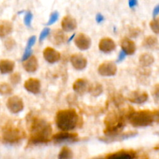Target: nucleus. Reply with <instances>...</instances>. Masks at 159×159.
Segmentation results:
<instances>
[{
	"instance_id": "obj_8",
	"label": "nucleus",
	"mask_w": 159,
	"mask_h": 159,
	"mask_svg": "<svg viewBox=\"0 0 159 159\" xmlns=\"http://www.w3.org/2000/svg\"><path fill=\"white\" fill-rule=\"evenodd\" d=\"M98 72L102 76H113L117 72V67L113 62L106 61L99 65Z\"/></svg>"
},
{
	"instance_id": "obj_11",
	"label": "nucleus",
	"mask_w": 159,
	"mask_h": 159,
	"mask_svg": "<svg viewBox=\"0 0 159 159\" xmlns=\"http://www.w3.org/2000/svg\"><path fill=\"white\" fill-rule=\"evenodd\" d=\"M136 152L133 150H120L107 155L106 159H134Z\"/></svg>"
},
{
	"instance_id": "obj_28",
	"label": "nucleus",
	"mask_w": 159,
	"mask_h": 159,
	"mask_svg": "<svg viewBox=\"0 0 159 159\" xmlns=\"http://www.w3.org/2000/svg\"><path fill=\"white\" fill-rule=\"evenodd\" d=\"M12 93V89L8 83L2 82L0 83V94L2 95H9Z\"/></svg>"
},
{
	"instance_id": "obj_37",
	"label": "nucleus",
	"mask_w": 159,
	"mask_h": 159,
	"mask_svg": "<svg viewBox=\"0 0 159 159\" xmlns=\"http://www.w3.org/2000/svg\"><path fill=\"white\" fill-rule=\"evenodd\" d=\"M103 16L100 13H98L97 16H96V22H97V23H101L102 21H103Z\"/></svg>"
},
{
	"instance_id": "obj_16",
	"label": "nucleus",
	"mask_w": 159,
	"mask_h": 159,
	"mask_svg": "<svg viewBox=\"0 0 159 159\" xmlns=\"http://www.w3.org/2000/svg\"><path fill=\"white\" fill-rule=\"evenodd\" d=\"M24 88L33 94H37L40 91V80L34 78H30L25 82Z\"/></svg>"
},
{
	"instance_id": "obj_41",
	"label": "nucleus",
	"mask_w": 159,
	"mask_h": 159,
	"mask_svg": "<svg viewBox=\"0 0 159 159\" xmlns=\"http://www.w3.org/2000/svg\"><path fill=\"white\" fill-rule=\"evenodd\" d=\"M139 159H148V155H143L140 157Z\"/></svg>"
},
{
	"instance_id": "obj_1",
	"label": "nucleus",
	"mask_w": 159,
	"mask_h": 159,
	"mask_svg": "<svg viewBox=\"0 0 159 159\" xmlns=\"http://www.w3.org/2000/svg\"><path fill=\"white\" fill-rule=\"evenodd\" d=\"M30 144L49 142L52 138V128L49 123L41 118L30 117Z\"/></svg>"
},
{
	"instance_id": "obj_27",
	"label": "nucleus",
	"mask_w": 159,
	"mask_h": 159,
	"mask_svg": "<svg viewBox=\"0 0 159 159\" xmlns=\"http://www.w3.org/2000/svg\"><path fill=\"white\" fill-rule=\"evenodd\" d=\"M73 153L68 147L62 148L61 151L58 155V159H72Z\"/></svg>"
},
{
	"instance_id": "obj_25",
	"label": "nucleus",
	"mask_w": 159,
	"mask_h": 159,
	"mask_svg": "<svg viewBox=\"0 0 159 159\" xmlns=\"http://www.w3.org/2000/svg\"><path fill=\"white\" fill-rule=\"evenodd\" d=\"M12 30V23L7 20L0 22V37H5L9 35Z\"/></svg>"
},
{
	"instance_id": "obj_4",
	"label": "nucleus",
	"mask_w": 159,
	"mask_h": 159,
	"mask_svg": "<svg viewBox=\"0 0 159 159\" xmlns=\"http://www.w3.org/2000/svg\"><path fill=\"white\" fill-rule=\"evenodd\" d=\"M128 120L132 126L135 127H148L153 123L158 122V112L150 111V110H141L134 111L128 116Z\"/></svg>"
},
{
	"instance_id": "obj_39",
	"label": "nucleus",
	"mask_w": 159,
	"mask_h": 159,
	"mask_svg": "<svg viewBox=\"0 0 159 159\" xmlns=\"http://www.w3.org/2000/svg\"><path fill=\"white\" fill-rule=\"evenodd\" d=\"M125 57H126V54L124 52V51H121L120 52L119 59H118V61H123L124 58H125Z\"/></svg>"
},
{
	"instance_id": "obj_10",
	"label": "nucleus",
	"mask_w": 159,
	"mask_h": 159,
	"mask_svg": "<svg viewBox=\"0 0 159 159\" xmlns=\"http://www.w3.org/2000/svg\"><path fill=\"white\" fill-rule=\"evenodd\" d=\"M71 65L75 69L83 70L87 66V59L82 54H74L71 56L70 58Z\"/></svg>"
},
{
	"instance_id": "obj_19",
	"label": "nucleus",
	"mask_w": 159,
	"mask_h": 159,
	"mask_svg": "<svg viewBox=\"0 0 159 159\" xmlns=\"http://www.w3.org/2000/svg\"><path fill=\"white\" fill-rule=\"evenodd\" d=\"M23 66L27 72H35L37 70V68H38V61H37V58L35 56L31 55L29 58L23 61Z\"/></svg>"
},
{
	"instance_id": "obj_33",
	"label": "nucleus",
	"mask_w": 159,
	"mask_h": 159,
	"mask_svg": "<svg viewBox=\"0 0 159 159\" xmlns=\"http://www.w3.org/2000/svg\"><path fill=\"white\" fill-rule=\"evenodd\" d=\"M50 34V29L49 28H44L43 30L40 33V37H39V41H42V40H44Z\"/></svg>"
},
{
	"instance_id": "obj_24",
	"label": "nucleus",
	"mask_w": 159,
	"mask_h": 159,
	"mask_svg": "<svg viewBox=\"0 0 159 159\" xmlns=\"http://www.w3.org/2000/svg\"><path fill=\"white\" fill-rule=\"evenodd\" d=\"M140 65L144 68L151 66L155 62V57L149 53H144L139 57Z\"/></svg>"
},
{
	"instance_id": "obj_14",
	"label": "nucleus",
	"mask_w": 159,
	"mask_h": 159,
	"mask_svg": "<svg viewBox=\"0 0 159 159\" xmlns=\"http://www.w3.org/2000/svg\"><path fill=\"white\" fill-rule=\"evenodd\" d=\"M73 89L78 94L82 95L89 90L90 83L87 79H79L73 84Z\"/></svg>"
},
{
	"instance_id": "obj_9",
	"label": "nucleus",
	"mask_w": 159,
	"mask_h": 159,
	"mask_svg": "<svg viewBox=\"0 0 159 159\" xmlns=\"http://www.w3.org/2000/svg\"><path fill=\"white\" fill-rule=\"evenodd\" d=\"M127 99L132 103L142 104L148 99V94L142 90H135L130 93Z\"/></svg>"
},
{
	"instance_id": "obj_42",
	"label": "nucleus",
	"mask_w": 159,
	"mask_h": 159,
	"mask_svg": "<svg viewBox=\"0 0 159 159\" xmlns=\"http://www.w3.org/2000/svg\"><path fill=\"white\" fill-rule=\"evenodd\" d=\"M98 159H102V158H98Z\"/></svg>"
},
{
	"instance_id": "obj_20",
	"label": "nucleus",
	"mask_w": 159,
	"mask_h": 159,
	"mask_svg": "<svg viewBox=\"0 0 159 159\" xmlns=\"http://www.w3.org/2000/svg\"><path fill=\"white\" fill-rule=\"evenodd\" d=\"M50 39H51V41L55 45H60L65 43L66 40V37L62 30L56 29L52 32Z\"/></svg>"
},
{
	"instance_id": "obj_21",
	"label": "nucleus",
	"mask_w": 159,
	"mask_h": 159,
	"mask_svg": "<svg viewBox=\"0 0 159 159\" xmlns=\"http://www.w3.org/2000/svg\"><path fill=\"white\" fill-rule=\"evenodd\" d=\"M137 134H138L137 132L130 131L128 132V133L119 134L114 135V136L106 137V138H100V140L102 141H106V142H112V141H121V140L127 139V138H132V137H134L135 135Z\"/></svg>"
},
{
	"instance_id": "obj_31",
	"label": "nucleus",
	"mask_w": 159,
	"mask_h": 159,
	"mask_svg": "<svg viewBox=\"0 0 159 159\" xmlns=\"http://www.w3.org/2000/svg\"><path fill=\"white\" fill-rule=\"evenodd\" d=\"M15 46L16 41L12 38H10V37H9V38L6 39V41H5V47H6V49L9 50V51L12 50Z\"/></svg>"
},
{
	"instance_id": "obj_38",
	"label": "nucleus",
	"mask_w": 159,
	"mask_h": 159,
	"mask_svg": "<svg viewBox=\"0 0 159 159\" xmlns=\"http://www.w3.org/2000/svg\"><path fill=\"white\" fill-rule=\"evenodd\" d=\"M128 4L130 8H133L138 4V1H137V0H130V1L128 2Z\"/></svg>"
},
{
	"instance_id": "obj_26",
	"label": "nucleus",
	"mask_w": 159,
	"mask_h": 159,
	"mask_svg": "<svg viewBox=\"0 0 159 159\" xmlns=\"http://www.w3.org/2000/svg\"><path fill=\"white\" fill-rule=\"evenodd\" d=\"M102 91H103V89L101 84L99 83H93L90 84L89 90V92L90 93V94L93 96H99V95L102 94Z\"/></svg>"
},
{
	"instance_id": "obj_15",
	"label": "nucleus",
	"mask_w": 159,
	"mask_h": 159,
	"mask_svg": "<svg viewBox=\"0 0 159 159\" xmlns=\"http://www.w3.org/2000/svg\"><path fill=\"white\" fill-rule=\"evenodd\" d=\"M62 30L65 32H71L75 30L77 27V22L76 20L71 16L68 15L64 16L61 21Z\"/></svg>"
},
{
	"instance_id": "obj_3",
	"label": "nucleus",
	"mask_w": 159,
	"mask_h": 159,
	"mask_svg": "<svg viewBox=\"0 0 159 159\" xmlns=\"http://www.w3.org/2000/svg\"><path fill=\"white\" fill-rule=\"evenodd\" d=\"M79 115L73 109L59 110L56 115L57 127L62 131L68 132L74 130L79 124Z\"/></svg>"
},
{
	"instance_id": "obj_23",
	"label": "nucleus",
	"mask_w": 159,
	"mask_h": 159,
	"mask_svg": "<svg viewBox=\"0 0 159 159\" xmlns=\"http://www.w3.org/2000/svg\"><path fill=\"white\" fill-rule=\"evenodd\" d=\"M143 47L151 50H155L158 48V40L155 36H148L144 39L142 42Z\"/></svg>"
},
{
	"instance_id": "obj_12",
	"label": "nucleus",
	"mask_w": 159,
	"mask_h": 159,
	"mask_svg": "<svg viewBox=\"0 0 159 159\" xmlns=\"http://www.w3.org/2000/svg\"><path fill=\"white\" fill-rule=\"evenodd\" d=\"M75 43L79 49L82 50V51H85L90 48L92 41L89 36L81 33L75 39Z\"/></svg>"
},
{
	"instance_id": "obj_13",
	"label": "nucleus",
	"mask_w": 159,
	"mask_h": 159,
	"mask_svg": "<svg viewBox=\"0 0 159 159\" xmlns=\"http://www.w3.org/2000/svg\"><path fill=\"white\" fill-rule=\"evenodd\" d=\"M43 57L48 63L54 64L58 61L61 58V54L51 47H48L43 50Z\"/></svg>"
},
{
	"instance_id": "obj_40",
	"label": "nucleus",
	"mask_w": 159,
	"mask_h": 159,
	"mask_svg": "<svg viewBox=\"0 0 159 159\" xmlns=\"http://www.w3.org/2000/svg\"><path fill=\"white\" fill-rule=\"evenodd\" d=\"M158 12H159V6H157L155 8V9H154V11H153V16H155L158 15Z\"/></svg>"
},
{
	"instance_id": "obj_32",
	"label": "nucleus",
	"mask_w": 159,
	"mask_h": 159,
	"mask_svg": "<svg viewBox=\"0 0 159 159\" xmlns=\"http://www.w3.org/2000/svg\"><path fill=\"white\" fill-rule=\"evenodd\" d=\"M58 16H59L58 12H53L52 13H51V16H50L49 21H48V25H51V24H53V23H55V22L57 20V19H58Z\"/></svg>"
},
{
	"instance_id": "obj_17",
	"label": "nucleus",
	"mask_w": 159,
	"mask_h": 159,
	"mask_svg": "<svg viewBox=\"0 0 159 159\" xmlns=\"http://www.w3.org/2000/svg\"><path fill=\"white\" fill-rule=\"evenodd\" d=\"M99 48L101 51L104 53H110L116 48V43L112 39L109 37L101 39L99 43Z\"/></svg>"
},
{
	"instance_id": "obj_35",
	"label": "nucleus",
	"mask_w": 159,
	"mask_h": 159,
	"mask_svg": "<svg viewBox=\"0 0 159 159\" xmlns=\"http://www.w3.org/2000/svg\"><path fill=\"white\" fill-rule=\"evenodd\" d=\"M36 42V37L35 36H32L31 37H30V39L28 40L27 45H26V50H31V48L34 46V44Z\"/></svg>"
},
{
	"instance_id": "obj_7",
	"label": "nucleus",
	"mask_w": 159,
	"mask_h": 159,
	"mask_svg": "<svg viewBox=\"0 0 159 159\" xmlns=\"http://www.w3.org/2000/svg\"><path fill=\"white\" fill-rule=\"evenodd\" d=\"M6 107L12 113H18L23 110L24 104L21 98L17 96H13L8 99Z\"/></svg>"
},
{
	"instance_id": "obj_36",
	"label": "nucleus",
	"mask_w": 159,
	"mask_h": 159,
	"mask_svg": "<svg viewBox=\"0 0 159 159\" xmlns=\"http://www.w3.org/2000/svg\"><path fill=\"white\" fill-rule=\"evenodd\" d=\"M31 54H32V50H26L24 52V54L23 55V57H22V61H26V59H28L30 57Z\"/></svg>"
},
{
	"instance_id": "obj_22",
	"label": "nucleus",
	"mask_w": 159,
	"mask_h": 159,
	"mask_svg": "<svg viewBox=\"0 0 159 159\" xmlns=\"http://www.w3.org/2000/svg\"><path fill=\"white\" fill-rule=\"evenodd\" d=\"M15 68V63L13 61L9 59L0 60V72L2 74L11 73Z\"/></svg>"
},
{
	"instance_id": "obj_29",
	"label": "nucleus",
	"mask_w": 159,
	"mask_h": 159,
	"mask_svg": "<svg viewBox=\"0 0 159 159\" xmlns=\"http://www.w3.org/2000/svg\"><path fill=\"white\" fill-rule=\"evenodd\" d=\"M150 27L152 30L156 34L159 33V22L158 18H155L151 21L150 23Z\"/></svg>"
},
{
	"instance_id": "obj_18",
	"label": "nucleus",
	"mask_w": 159,
	"mask_h": 159,
	"mask_svg": "<svg viewBox=\"0 0 159 159\" xmlns=\"http://www.w3.org/2000/svg\"><path fill=\"white\" fill-rule=\"evenodd\" d=\"M120 47L122 48V51H124L126 54H134L136 51V45L135 43L128 38H124L120 41Z\"/></svg>"
},
{
	"instance_id": "obj_34",
	"label": "nucleus",
	"mask_w": 159,
	"mask_h": 159,
	"mask_svg": "<svg viewBox=\"0 0 159 159\" xmlns=\"http://www.w3.org/2000/svg\"><path fill=\"white\" fill-rule=\"evenodd\" d=\"M32 19H33V14L31 13L30 12H28L24 17V23L25 24H26V26H30Z\"/></svg>"
},
{
	"instance_id": "obj_2",
	"label": "nucleus",
	"mask_w": 159,
	"mask_h": 159,
	"mask_svg": "<svg viewBox=\"0 0 159 159\" xmlns=\"http://www.w3.org/2000/svg\"><path fill=\"white\" fill-rule=\"evenodd\" d=\"M129 115L126 114L125 112H110L106 116L104 124L106 128L104 133L107 137L114 136L119 134L124 130L126 125V117H128Z\"/></svg>"
},
{
	"instance_id": "obj_6",
	"label": "nucleus",
	"mask_w": 159,
	"mask_h": 159,
	"mask_svg": "<svg viewBox=\"0 0 159 159\" xmlns=\"http://www.w3.org/2000/svg\"><path fill=\"white\" fill-rule=\"evenodd\" d=\"M79 135L76 133H69L66 131L58 132L53 135L51 139L55 143H63V142H75L78 140Z\"/></svg>"
},
{
	"instance_id": "obj_30",
	"label": "nucleus",
	"mask_w": 159,
	"mask_h": 159,
	"mask_svg": "<svg viewBox=\"0 0 159 159\" xmlns=\"http://www.w3.org/2000/svg\"><path fill=\"white\" fill-rule=\"evenodd\" d=\"M9 79H10L11 83L13 85H16V84L20 83V80H21V76H20V73H14V74L11 75Z\"/></svg>"
},
{
	"instance_id": "obj_5",
	"label": "nucleus",
	"mask_w": 159,
	"mask_h": 159,
	"mask_svg": "<svg viewBox=\"0 0 159 159\" xmlns=\"http://www.w3.org/2000/svg\"><path fill=\"white\" fill-rule=\"evenodd\" d=\"M25 137L26 133L24 130L12 124H8L3 127L2 138L5 142L14 144L20 141Z\"/></svg>"
}]
</instances>
